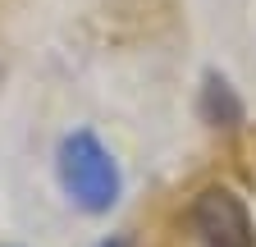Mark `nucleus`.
I'll return each mask as SVG.
<instances>
[{
	"label": "nucleus",
	"instance_id": "nucleus-4",
	"mask_svg": "<svg viewBox=\"0 0 256 247\" xmlns=\"http://www.w3.org/2000/svg\"><path fill=\"white\" fill-rule=\"evenodd\" d=\"M96 247H128L124 238H106V242H96Z\"/></svg>",
	"mask_w": 256,
	"mask_h": 247
},
{
	"label": "nucleus",
	"instance_id": "nucleus-1",
	"mask_svg": "<svg viewBox=\"0 0 256 247\" xmlns=\"http://www.w3.org/2000/svg\"><path fill=\"white\" fill-rule=\"evenodd\" d=\"M55 170H60V188L69 192V202L87 215H106L114 202H119V165L114 156L101 146L96 133H69L60 142V156H55Z\"/></svg>",
	"mask_w": 256,
	"mask_h": 247
},
{
	"label": "nucleus",
	"instance_id": "nucleus-2",
	"mask_svg": "<svg viewBox=\"0 0 256 247\" xmlns=\"http://www.w3.org/2000/svg\"><path fill=\"white\" fill-rule=\"evenodd\" d=\"M188 220H192V234L202 238V247H256L252 215H247L242 197L229 192V188H206V192H197Z\"/></svg>",
	"mask_w": 256,
	"mask_h": 247
},
{
	"label": "nucleus",
	"instance_id": "nucleus-3",
	"mask_svg": "<svg viewBox=\"0 0 256 247\" xmlns=\"http://www.w3.org/2000/svg\"><path fill=\"white\" fill-rule=\"evenodd\" d=\"M197 110H202V119L210 124V128H238L242 124V101H238V92L229 87L224 74H206Z\"/></svg>",
	"mask_w": 256,
	"mask_h": 247
}]
</instances>
